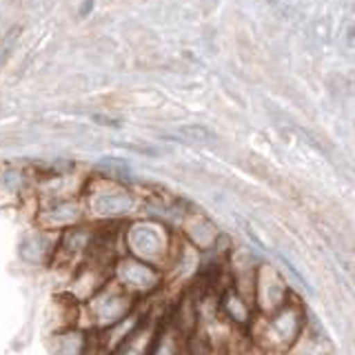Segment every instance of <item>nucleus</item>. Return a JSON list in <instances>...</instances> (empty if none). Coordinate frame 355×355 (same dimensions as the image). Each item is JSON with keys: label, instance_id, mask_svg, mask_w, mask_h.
I'll list each match as a JSON object with an SVG mask.
<instances>
[{"label": "nucleus", "instance_id": "obj_1", "mask_svg": "<svg viewBox=\"0 0 355 355\" xmlns=\"http://www.w3.org/2000/svg\"><path fill=\"white\" fill-rule=\"evenodd\" d=\"M118 280L125 286V291H151L158 284V273H155L144 260H122L118 264Z\"/></svg>", "mask_w": 355, "mask_h": 355}, {"label": "nucleus", "instance_id": "obj_2", "mask_svg": "<svg viewBox=\"0 0 355 355\" xmlns=\"http://www.w3.org/2000/svg\"><path fill=\"white\" fill-rule=\"evenodd\" d=\"M129 247L138 258L153 260L155 255H160V249H164V242L158 229H153L151 225H138V229L129 233Z\"/></svg>", "mask_w": 355, "mask_h": 355}, {"label": "nucleus", "instance_id": "obj_3", "mask_svg": "<svg viewBox=\"0 0 355 355\" xmlns=\"http://www.w3.org/2000/svg\"><path fill=\"white\" fill-rule=\"evenodd\" d=\"M89 340L85 333L67 329L55 336V353L58 355H87Z\"/></svg>", "mask_w": 355, "mask_h": 355}, {"label": "nucleus", "instance_id": "obj_4", "mask_svg": "<svg viewBox=\"0 0 355 355\" xmlns=\"http://www.w3.org/2000/svg\"><path fill=\"white\" fill-rule=\"evenodd\" d=\"M180 133H182V136H189L191 140H207V138H211V133H209L205 127H200V125L182 127V129H180Z\"/></svg>", "mask_w": 355, "mask_h": 355}]
</instances>
